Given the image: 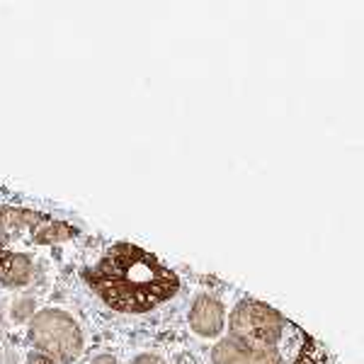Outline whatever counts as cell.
<instances>
[{"label": "cell", "instance_id": "12", "mask_svg": "<svg viewBox=\"0 0 364 364\" xmlns=\"http://www.w3.org/2000/svg\"><path fill=\"white\" fill-rule=\"evenodd\" d=\"M25 364H56V362L51 360L49 355H44V352H37V350H32V352H29V355H27Z\"/></svg>", "mask_w": 364, "mask_h": 364}, {"label": "cell", "instance_id": "4", "mask_svg": "<svg viewBox=\"0 0 364 364\" xmlns=\"http://www.w3.org/2000/svg\"><path fill=\"white\" fill-rule=\"evenodd\" d=\"M211 364H284V357L277 348H260L228 336L211 348Z\"/></svg>", "mask_w": 364, "mask_h": 364}, {"label": "cell", "instance_id": "14", "mask_svg": "<svg viewBox=\"0 0 364 364\" xmlns=\"http://www.w3.org/2000/svg\"><path fill=\"white\" fill-rule=\"evenodd\" d=\"M90 364H117V357L109 355V352H102V355H95L90 360Z\"/></svg>", "mask_w": 364, "mask_h": 364}, {"label": "cell", "instance_id": "2", "mask_svg": "<svg viewBox=\"0 0 364 364\" xmlns=\"http://www.w3.org/2000/svg\"><path fill=\"white\" fill-rule=\"evenodd\" d=\"M27 336L34 350L49 355L56 364H73L85 350L83 328L63 309L37 311L29 321Z\"/></svg>", "mask_w": 364, "mask_h": 364}, {"label": "cell", "instance_id": "5", "mask_svg": "<svg viewBox=\"0 0 364 364\" xmlns=\"http://www.w3.org/2000/svg\"><path fill=\"white\" fill-rule=\"evenodd\" d=\"M190 328L199 338H219L226 326V309L224 304L211 294H199L190 306Z\"/></svg>", "mask_w": 364, "mask_h": 364}, {"label": "cell", "instance_id": "11", "mask_svg": "<svg viewBox=\"0 0 364 364\" xmlns=\"http://www.w3.org/2000/svg\"><path fill=\"white\" fill-rule=\"evenodd\" d=\"M132 364H168V362L163 360L161 355H154V352H144V355L134 357Z\"/></svg>", "mask_w": 364, "mask_h": 364}, {"label": "cell", "instance_id": "6", "mask_svg": "<svg viewBox=\"0 0 364 364\" xmlns=\"http://www.w3.org/2000/svg\"><path fill=\"white\" fill-rule=\"evenodd\" d=\"M34 277V262L25 252H0V284L22 289Z\"/></svg>", "mask_w": 364, "mask_h": 364}, {"label": "cell", "instance_id": "9", "mask_svg": "<svg viewBox=\"0 0 364 364\" xmlns=\"http://www.w3.org/2000/svg\"><path fill=\"white\" fill-rule=\"evenodd\" d=\"M296 364H338V362L333 360V357L328 355V352L323 350L321 345L311 343V345H306V348L301 350V355H299Z\"/></svg>", "mask_w": 364, "mask_h": 364}, {"label": "cell", "instance_id": "7", "mask_svg": "<svg viewBox=\"0 0 364 364\" xmlns=\"http://www.w3.org/2000/svg\"><path fill=\"white\" fill-rule=\"evenodd\" d=\"M44 221L42 214L27 209H0V228L5 231H22V228H37Z\"/></svg>", "mask_w": 364, "mask_h": 364}, {"label": "cell", "instance_id": "13", "mask_svg": "<svg viewBox=\"0 0 364 364\" xmlns=\"http://www.w3.org/2000/svg\"><path fill=\"white\" fill-rule=\"evenodd\" d=\"M175 364H202V362H199V357L195 352L182 350V352H178V357H175Z\"/></svg>", "mask_w": 364, "mask_h": 364}, {"label": "cell", "instance_id": "1", "mask_svg": "<svg viewBox=\"0 0 364 364\" xmlns=\"http://www.w3.org/2000/svg\"><path fill=\"white\" fill-rule=\"evenodd\" d=\"M90 282L102 301L124 314L151 311L178 291V277L136 245H114Z\"/></svg>", "mask_w": 364, "mask_h": 364}, {"label": "cell", "instance_id": "8", "mask_svg": "<svg viewBox=\"0 0 364 364\" xmlns=\"http://www.w3.org/2000/svg\"><path fill=\"white\" fill-rule=\"evenodd\" d=\"M73 228L66 224H58V221H42L37 228H34V240L37 243H61V240H68L73 236Z\"/></svg>", "mask_w": 364, "mask_h": 364}, {"label": "cell", "instance_id": "3", "mask_svg": "<svg viewBox=\"0 0 364 364\" xmlns=\"http://www.w3.org/2000/svg\"><path fill=\"white\" fill-rule=\"evenodd\" d=\"M228 331L231 338L243 340L260 348H277L284 338L287 321L277 309L257 301V299H243L228 316Z\"/></svg>", "mask_w": 364, "mask_h": 364}, {"label": "cell", "instance_id": "10", "mask_svg": "<svg viewBox=\"0 0 364 364\" xmlns=\"http://www.w3.org/2000/svg\"><path fill=\"white\" fill-rule=\"evenodd\" d=\"M32 316H34V299L32 296H27V299H17L15 301V311H13V318L17 323H22V321H32Z\"/></svg>", "mask_w": 364, "mask_h": 364}]
</instances>
